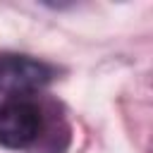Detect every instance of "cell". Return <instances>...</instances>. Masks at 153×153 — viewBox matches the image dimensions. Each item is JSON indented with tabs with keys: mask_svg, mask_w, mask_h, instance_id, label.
Masks as SVG:
<instances>
[{
	"mask_svg": "<svg viewBox=\"0 0 153 153\" xmlns=\"http://www.w3.org/2000/svg\"><path fill=\"white\" fill-rule=\"evenodd\" d=\"M53 69L26 55H0V93L24 96L50 81Z\"/></svg>",
	"mask_w": 153,
	"mask_h": 153,
	"instance_id": "cell-2",
	"label": "cell"
},
{
	"mask_svg": "<svg viewBox=\"0 0 153 153\" xmlns=\"http://www.w3.org/2000/svg\"><path fill=\"white\" fill-rule=\"evenodd\" d=\"M43 127L41 108L24 98L12 96L0 103V146L5 148H26L31 146Z\"/></svg>",
	"mask_w": 153,
	"mask_h": 153,
	"instance_id": "cell-1",
	"label": "cell"
}]
</instances>
